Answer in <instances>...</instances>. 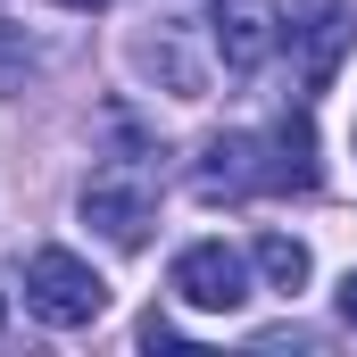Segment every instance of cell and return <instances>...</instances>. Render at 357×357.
<instances>
[{"label": "cell", "instance_id": "cell-1", "mask_svg": "<svg viewBox=\"0 0 357 357\" xmlns=\"http://www.w3.org/2000/svg\"><path fill=\"white\" fill-rule=\"evenodd\" d=\"M25 307L50 333H84V324H100V307H108V282L75 250H33L25 258Z\"/></svg>", "mask_w": 357, "mask_h": 357}, {"label": "cell", "instance_id": "cell-2", "mask_svg": "<svg viewBox=\"0 0 357 357\" xmlns=\"http://www.w3.org/2000/svg\"><path fill=\"white\" fill-rule=\"evenodd\" d=\"M84 225L100 233V241H116V250H142L150 241V225H158V183L142 175V167H100V175L84 183Z\"/></svg>", "mask_w": 357, "mask_h": 357}, {"label": "cell", "instance_id": "cell-3", "mask_svg": "<svg viewBox=\"0 0 357 357\" xmlns=\"http://www.w3.org/2000/svg\"><path fill=\"white\" fill-rule=\"evenodd\" d=\"M167 291H175L183 307H199V316H233L250 299V258L233 241H191V250H175Z\"/></svg>", "mask_w": 357, "mask_h": 357}, {"label": "cell", "instance_id": "cell-4", "mask_svg": "<svg viewBox=\"0 0 357 357\" xmlns=\"http://www.w3.org/2000/svg\"><path fill=\"white\" fill-rule=\"evenodd\" d=\"M208 42H216L225 75H258L282 50V8L274 0H216L208 8Z\"/></svg>", "mask_w": 357, "mask_h": 357}, {"label": "cell", "instance_id": "cell-5", "mask_svg": "<svg viewBox=\"0 0 357 357\" xmlns=\"http://www.w3.org/2000/svg\"><path fill=\"white\" fill-rule=\"evenodd\" d=\"M199 191H208V199H258V191H274L266 133H216V142L199 150Z\"/></svg>", "mask_w": 357, "mask_h": 357}, {"label": "cell", "instance_id": "cell-6", "mask_svg": "<svg viewBox=\"0 0 357 357\" xmlns=\"http://www.w3.org/2000/svg\"><path fill=\"white\" fill-rule=\"evenodd\" d=\"M266 150H274V191H307L316 183V125L307 116H282L266 133Z\"/></svg>", "mask_w": 357, "mask_h": 357}, {"label": "cell", "instance_id": "cell-7", "mask_svg": "<svg viewBox=\"0 0 357 357\" xmlns=\"http://www.w3.org/2000/svg\"><path fill=\"white\" fill-rule=\"evenodd\" d=\"M250 266H258L266 291H307V241H299V233H258Z\"/></svg>", "mask_w": 357, "mask_h": 357}, {"label": "cell", "instance_id": "cell-8", "mask_svg": "<svg viewBox=\"0 0 357 357\" xmlns=\"http://www.w3.org/2000/svg\"><path fill=\"white\" fill-rule=\"evenodd\" d=\"M333 59H341V17H316V25H307V84H324Z\"/></svg>", "mask_w": 357, "mask_h": 357}, {"label": "cell", "instance_id": "cell-9", "mask_svg": "<svg viewBox=\"0 0 357 357\" xmlns=\"http://www.w3.org/2000/svg\"><path fill=\"white\" fill-rule=\"evenodd\" d=\"M17 67H33V50H25V59H17V33H8V25H0V91L17 84Z\"/></svg>", "mask_w": 357, "mask_h": 357}, {"label": "cell", "instance_id": "cell-10", "mask_svg": "<svg viewBox=\"0 0 357 357\" xmlns=\"http://www.w3.org/2000/svg\"><path fill=\"white\" fill-rule=\"evenodd\" d=\"M175 341H183V333L167 324V316H150V324H142V349H175Z\"/></svg>", "mask_w": 357, "mask_h": 357}, {"label": "cell", "instance_id": "cell-11", "mask_svg": "<svg viewBox=\"0 0 357 357\" xmlns=\"http://www.w3.org/2000/svg\"><path fill=\"white\" fill-rule=\"evenodd\" d=\"M341 324H349V333H357V266L341 274Z\"/></svg>", "mask_w": 357, "mask_h": 357}, {"label": "cell", "instance_id": "cell-12", "mask_svg": "<svg viewBox=\"0 0 357 357\" xmlns=\"http://www.w3.org/2000/svg\"><path fill=\"white\" fill-rule=\"evenodd\" d=\"M59 8H108V0H59Z\"/></svg>", "mask_w": 357, "mask_h": 357}]
</instances>
